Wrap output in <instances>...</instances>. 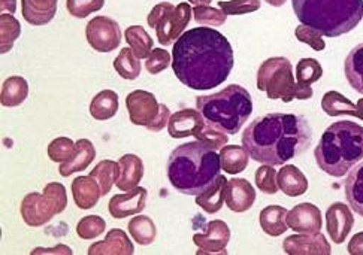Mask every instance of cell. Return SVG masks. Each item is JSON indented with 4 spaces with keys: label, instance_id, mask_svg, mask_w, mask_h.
Masks as SVG:
<instances>
[{
    "label": "cell",
    "instance_id": "1f68e13d",
    "mask_svg": "<svg viewBox=\"0 0 363 255\" xmlns=\"http://www.w3.org/2000/svg\"><path fill=\"white\" fill-rule=\"evenodd\" d=\"M124 39L139 60L147 59L150 52L155 50V42L143 26H130L125 28Z\"/></svg>",
    "mask_w": 363,
    "mask_h": 255
},
{
    "label": "cell",
    "instance_id": "5b68a950",
    "mask_svg": "<svg viewBox=\"0 0 363 255\" xmlns=\"http://www.w3.org/2000/svg\"><path fill=\"white\" fill-rule=\"evenodd\" d=\"M301 24L310 26L328 38H338L363 18V0H291Z\"/></svg>",
    "mask_w": 363,
    "mask_h": 255
},
{
    "label": "cell",
    "instance_id": "d6986e66",
    "mask_svg": "<svg viewBox=\"0 0 363 255\" xmlns=\"http://www.w3.org/2000/svg\"><path fill=\"white\" fill-rule=\"evenodd\" d=\"M133 252L132 240L121 229H113L105 240L93 244L87 251L89 255H132Z\"/></svg>",
    "mask_w": 363,
    "mask_h": 255
},
{
    "label": "cell",
    "instance_id": "c3c4849f",
    "mask_svg": "<svg viewBox=\"0 0 363 255\" xmlns=\"http://www.w3.org/2000/svg\"><path fill=\"white\" fill-rule=\"evenodd\" d=\"M169 118H171V110H169V108H167L166 105H163V103H160V112H159V115H157V118L152 121L148 127H147V130H150V132H160V130H163L164 127H166V124L169 123Z\"/></svg>",
    "mask_w": 363,
    "mask_h": 255
},
{
    "label": "cell",
    "instance_id": "f546056e",
    "mask_svg": "<svg viewBox=\"0 0 363 255\" xmlns=\"http://www.w3.org/2000/svg\"><path fill=\"white\" fill-rule=\"evenodd\" d=\"M221 169L229 175H238L248 167L250 155L244 147L225 145L220 149Z\"/></svg>",
    "mask_w": 363,
    "mask_h": 255
},
{
    "label": "cell",
    "instance_id": "db71d44e",
    "mask_svg": "<svg viewBox=\"0 0 363 255\" xmlns=\"http://www.w3.org/2000/svg\"><path fill=\"white\" fill-rule=\"evenodd\" d=\"M187 2L193 4L194 6H203V5H211L213 0H187Z\"/></svg>",
    "mask_w": 363,
    "mask_h": 255
},
{
    "label": "cell",
    "instance_id": "60d3db41",
    "mask_svg": "<svg viewBox=\"0 0 363 255\" xmlns=\"http://www.w3.org/2000/svg\"><path fill=\"white\" fill-rule=\"evenodd\" d=\"M260 0H218V8L226 16H244L259 11Z\"/></svg>",
    "mask_w": 363,
    "mask_h": 255
},
{
    "label": "cell",
    "instance_id": "11a10c76",
    "mask_svg": "<svg viewBox=\"0 0 363 255\" xmlns=\"http://www.w3.org/2000/svg\"><path fill=\"white\" fill-rule=\"evenodd\" d=\"M286 2H287V0H267V4H269V5L274 6V8H280V6H283Z\"/></svg>",
    "mask_w": 363,
    "mask_h": 255
},
{
    "label": "cell",
    "instance_id": "9c48e42d",
    "mask_svg": "<svg viewBox=\"0 0 363 255\" xmlns=\"http://www.w3.org/2000/svg\"><path fill=\"white\" fill-rule=\"evenodd\" d=\"M193 16V9L189 4H179L174 6L169 2H160L151 9L147 23L155 28L160 45L169 47L184 33Z\"/></svg>",
    "mask_w": 363,
    "mask_h": 255
},
{
    "label": "cell",
    "instance_id": "9f6ffc18",
    "mask_svg": "<svg viewBox=\"0 0 363 255\" xmlns=\"http://www.w3.org/2000/svg\"><path fill=\"white\" fill-rule=\"evenodd\" d=\"M356 105H357V118L363 120V98H360Z\"/></svg>",
    "mask_w": 363,
    "mask_h": 255
},
{
    "label": "cell",
    "instance_id": "8992f818",
    "mask_svg": "<svg viewBox=\"0 0 363 255\" xmlns=\"http://www.w3.org/2000/svg\"><path fill=\"white\" fill-rule=\"evenodd\" d=\"M196 109L209 124L221 132L236 135L253 113V98L247 89L232 84L218 93L199 96L196 98Z\"/></svg>",
    "mask_w": 363,
    "mask_h": 255
},
{
    "label": "cell",
    "instance_id": "603a6c76",
    "mask_svg": "<svg viewBox=\"0 0 363 255\" xmlns=\"http://www.w3.org/2000/svg\"><path fill=\"white\" fill-rule=\"evenodd\" d=\"M72 196L75 205L82 209H93L97 203H99L102 193L97 181L93 176H78L72 182Z\"/></svg>",
    "mask_w": 363,
    "mask_h": 255
},
{
    "label": "cell",
    "instance_id": "4dcf8cb0",
    "mask_svg": "<svg viewBox=\"0 0 363 255\" xmlns=\"http://www.w3.org/2000/svg\"><path fill=\"white\" fill-rule=\"evenodd\" d=\"M345 78L350 87L359 94H363V44L356 45L344 62Z\"/></svg>",
    "mask_w": 363,
    "mask_h": 255
},
{
    "label": "cell",
    "instance_id": "8d00e7d4",
    "mask_svg": "<svg viewBox=\"0 0 363 255\" xmlns=\"http://www.w3.org/2000/svg\"><path fill=\"white\" fill-rule=\"evenodd\" d=\"M114 69L123 79L133 81L141 75V62L133 54L132 48H123L116 57Z\"/></svg>",
    "mask_w": 363,
    "mask_h": 255
},
{
    "label": "cell",
    "instance_id": "f5cc1de1",
    "mask_svg": "<svg viewBox=\"0 0 363 255\" xmlns=\"http://www.w3.org/2000/svg\"><path fill=\"white\" fill-rule=\"evenodd\" d=\"M0 9H2V13L16 12L17 0H0Z\"/></svg>",
    "mask_w": 363,
    "mask_h": 255
},
{
    "label": "cell",
    "instance_id": "30bf717a",
    "mask_svg": "<svg viewBox=\"0 0 363 255\" xmlns=\"http://www.w3.org/2000/svg\"><path fill=\"white\" fill-rule=\"evenodd\" d=\"M89 45L97 52H111L120 47L123 32L120 24L109 17H94L86 26Z\"/></svg>",
    "mask_w": 363,
    "mask_h": 255
},
{
    "label": "cell",
    "instance_id": "7a4b0ae2",
    "mask_svg": "<svg viewBox=\"0 0 363 255\" xmlns=\"http://www.w3.org/2000/svg\"><path fill=\"white\" fill-rule=\"evenodd\" d=\"M311 140V125L303 115L274 112L247 125L242 147L257 163L281 166L308 151Z\"/></svg>",
    "mask_w": 363,
    "mask_h": 255
},
{
    "label": "cell",
    "instance_id": "5bb4252c",
    "mask_svg": "<svg viewBox=\"0 0 363 255\" xmlns=\"http://www.w3.org/2000/svg\"><path fill=\"white\" fill-rule=\"evenodd\" d=\"M147 190L136 187L124 194H117L108 203V210L113 218L123 220L130 215H138L145 209Z\"/></svg>",
    "mask_w": 363,
    "mask_h": 255
},
{
    "label": "cell",
    "instance_id": "d4e9b609",
    "mask_svg": "<svg viewBox=\"0 0 363 255\" xmlns=\"http://www.w3.org/2000/svg\"><path fill=\"white\" fill-rule=\"evenodd\" d=\"M287 214H289V210L283 206L271 205L268 208H264L260 212V217H259L262 230L272 237H278V236L284 234L289 230Z\"/></svg>",
    "mask_w": 363,
    "mask_h": 255
},
{
    "label": "cell",
    "instance_id": "4fadbf2b",
    "mask_svg": "<svg viewBox=\"0 0 363 255\" xmlns=\"http://www.w3.org/2000/svg\"><path fill=\"white\" fill-rule=\"evenodd\" d=\"M205 233L194 234L193 242L201 251L199 254H218L225 252L230 240V229L221 220L209 221L205 227Z\"/></svg>",
    "mask_w": 363,
    "mask_h": 255
},
{
    "label": "cell",
    "instance_id": "44dd1931",
    "mask_svg": "<svg viewBox=\"0 0 363 255\" xmlns=\"http://www.w3.org/2000/svg\"><path fill=\"white\" fill-rule=\"evenodd\" d=\"M120 178L116 186L120 191H130L144 178V163L135 154H125L118 160Z\"/></svg>",
    "mask_w": 363,
    "mask_h": 255
},
{
    "label": "cell",
    "instance_id": "4316f807",
    "mask_svg": "<svg viewBox=\"0 0 363 255\" xmlns=\"http://www.w3.org/2000/svg\"><path fill=\"white\" fill-rule=\"evenodd\" d=\"M226 183L228 179L220 175L211 187L206 188L203 193L196 196V205L202 208L206 214H217L225 205L226 197Z\"/></svg>",
    "mask_w": 363,
    "mask_h": 255
},
{
    "label": "cell",
    "instance_id": "ee69618b",
    "mask_svg": "<svg viewBox=\"0 0 363 255\" xmlns=\"http://www.w3.org/2000/svg\"><path fill=\"white\" fill-rule=\"evenodd\" d=\"M105 0H66L67 12L75 18H87L90 13L99 12Z\"/></svg>",
    "mask_w": 363,
    "mask_h": 255
},
{
    "label": "cell",
    "instance_id": "9a60e30c",
    "mask_svg": "<svg viewBox=\"0 0 363 255\" xmlns=\"http://www.w3.org/2000/svg\"><path fill=\"white\" fill-rule=\"evenodd\" d=\"M354 225V217L350 206L344 203H332L326 212V229L335 244H344Z\"/></svg>",
    "mask_w": 363,
    "mask_h": 255
},
{
    "label": "cell",
    "instance_id": "277c9868",
    "mask_svg": "<svg viewBox=\"0 0 363 255\" xmlns=\"http://www.w3.org/2000/svg\"><path fill=\"white\" fill-rule=\"evenodd\" d=\"M315 163L325 174L341 178L363 160V127L352 121L330 124L315 147Z\"/></svg>",
    "mask_w": 363,
    "mask_h": 255
},
{
    "label": "cell",
    "instance_id": "bcb514c9",
    "mask_svg": "<svg viewBox=\"0 0 363 255\" xmlns=\"http://www.w3.org/2000/svg\"><path fill=\"white\" fill-rule=\"evenodd\" d=\"M172 63V57L163 48H155L145 60V69L148 70V74L151 75H159L163 70L171 66Z\"/></svg>",
    "mask_w": 363,
    "mask_h": 255
},
{
    "label": "cell",
    "instance_id": "2e32d148",
    "mask_svg": "<svg viewBox=\"0 0 363 255\" xmlns=\"http://www.w3.org/2000/svg\"><path fill=\"white\" fill-rule=\"evenodd\" d=\"M283 249L289 255H330L328 239L322 234H291L284 239Z\"/></svg>",
    "mask_w": 363,
    "mask_h": 255
},
{
    "label": "cell",
    "instance_id": "8fae6325",
    "mask_svg": "<svg viewBox=\"0 0 363 255\" xmlns=\"http://www.w3.org/2000/svg\"><path fill=\"white\" fill-rule=\"evenodd\" d=\"M130 123L135 125L147 127L155 121L160 112V103L156 96L145 90H135L125 97Z\"/></svg>",
    "mask_w": 363,
    "mask_h": 255
},
{
    "label": "cell",
    "instance_id": "ffe728a7",
    "mask_svg": "<svg viewBox=\"0 0 363 255\" xmlns=\"http://www.w3.org/2000/svg\"><path fill=\"white\" fill-rule=\"evenodd\" d=\"M96 159V149L89 139H79L75 144V149L71 155V159L66 160L65 163H60L59 174L63 178H69L77 172H82L86 170L93 160Z\"/></svg>",
    "mask_w": 363,
    "mask_h": 255
},
{
    "label": "cell",
    "instance_id": "484cf974",
    "mask_svg": "<svg viewBox=\"0 0 363 255\" xmlns=\"http://www.w3.org/2000/svg\"><path fill=\"white\" fill-rule=\"evenodd\" d=\"M344 191L348 205L363 218V162L348 174L344 182Z\"/></svg>",
    "mask_w": 363,
    "mask_h": 255
},
{
    "label": "cell",
    "instance_id": "7c38bea8",
    "mask_svg": "<svg viewBox=\"0 0 363 255\" xmlns=\"http://www.w3.org/2000/svg\"><path fill=\"white\" fill-rule=\"evenodd\" d=\"M289 229L303 234H317L322 230V212L313 203H299L287 214Z\"/></svg>",
    "mask_w": 363,
    "mask_h": 255
},
{
    "label": "cell",
    "instance_id": "836d02e7",
    "mask_svg": "<svg viewBox=\"0 0 363 255\" xmlns=\"http://www.w3.org/2000/svg\"><path fill=\"white\" fill-rule=\"evenodd\" d=\"M129 233L138 245H151L157 237L156 224L145 215H136L129 222Z\"/></svg>",
    "mask_w": 363,
    "mask_h": 255
},
{
    "label": "cell",
    "instance_id": "3957f363",
    "mask_svg": "<svg viewBox=\"0 0 363 255\" xmlns=\"http://www.w3.org/2000/svg\"><path fill=\"white\" fill-rule=\"evenodd\" d=\"M220 154L202 142H189L177 147L167 160V179L183 194L199 196L220 176Z\"/></svg>",
    "mask_w": 363,
    "mask_h": 255
},
{
    "label": "cell",
    "instance_id": "f907efd6",
    "mask_svg": "<svg viewBox=\"0 0 363 255\" xmlns=\"http://www.w3.org/2000/svg\"><path fill=\"white\" fill-rule=\"evenodd\" d=\"M314 94L311 85H305V84H299L296 82V89H295V98L298 101H308Z\"/></svg>",
    "mask_w": 363,
    "mask_h": 255
},
{
    "label": "cell",
    "instance_id": "ac0fdd59",
    "mask_svg": "<svg viewBox=\"0 0 363 255\" xmlns=\"http://www.w3.org/2000/svg\"><path fill=\"white\" fill-rule=\"evenodd\" d=\"M225 202L232 212L242 214V212L250 210L256 203V190L247 179H229L226 183Z\"/></svg>",
    "mask_w": 363,
    "mask_h": 255
},
{
    "label": "cell",
    "instance_id": "e575fe53",
    "mask_svg": "<svg viewBox=\"0 0 363 255\" xmlns=\"http://www.w3.org/2000/svg\"><path fill=\"white\" fill-rule=\"evenodd\" d=\"M90 176H93L101 187L102 197L106 196L114 183L120 178V164L113 160H102L97 163L96 167L90 172Z\"/></svg>",
    "mask_w": 363,
    "mask_h": 255
},
{
    "label": "cell",
    "instance_id": "cb8c5ba5",
    "mask_svg": "<svg viewBox=\"0 0 363 255\" xmlns=\"http://www.w3.org/2000/svg\"><path fill=\"white\" fill-rule=\"evenodd\" d=\"M277 183L280 191L289 197H299L308 191V179L295 164H286L277 174Z\"/></svg>",
    "mask_w": 363,
    "mask_h": 255
},
{
    "label": "cell",
    "instance_id": "52a82bcc",
    "mask_svg": "<svg viewBox=\"0 0 363 255\" xmlns=\"http://www.w3.org/2000/svg\"><path fill=\"white\" fill-rule=\"evenodd\" d=\"M67 208L66 188L60 182H50L44 193H29L21 202V217L29 227H42Z\"/></svg>",
    "mask_w": 363,
    "mask_h": 255
},
{
    "label": "cell",
    "instance_id": "74e56055",
    "mask_svg": "<svg viewBox=\"0 0 363 255\" xmlns=\"http://www.w3.org/2000/svg\"><path fill=\"white\" fill-rule=\"evenodd\" d=\"M105 229H106V222L102 217L89 215L78 221L77 234L84 240H90V239L99 237L105 232Z\"/></svg>",
    "mask_w": 363,
    "mask_h": 255
},
{
    "label": "cell",
    "instance_id": "f6af8a7d",
    "mask_svg": "<svg viewBox=\"0 0 363 255\" xmlns=\"http://www.w3.org/2000/svg\"><path fill=\"white\" fill-rule=\"evenodd\" d=\"M277 170L269 166V164H263L256 170L255 181L257 188L264 193V194H275L278 190V183H277Z\"/></svg>",
    "mask_w": 363,
    "mask_h": 255
},
{
    "label": "cell",
    "instance_id": "f1b7e54d",
    "mask_svg": "<svg viewBox=\"0 0 363 255\" xmlns=\"http://www.w3.org/2000/svg\"><path fill=\"white\" fill-rule=\"evenodd\" d=\"M118 110V94L113 90L97 93L90 103V115L97 121H106L116 117Z\"/></svg>",
    "mask_w": 363,
    "mask_h": 255
},
{
    "label": "cell",
    "instance_id": "83f0119b",
    "mask_svg": "<svg viewBox=\"0 0 363 255\" xmlns=\"http://www.w3.org/2000/svg\"><path fill=\"white\" fill-rule=\"evenodd\" d=\"M29 96V82L23 76H9L2 84L0 103L5 108L20 106Z\"/></svg>",
    "mask_w": 363,
    "mask_h": 255
},
{
    "label": "cell",
    "instance_id": "6da1fadb",
    "mask_svg": "<svg viewBox=\"0 0 363 255\" xmlns=\"http://www.w3.org/2000/svg\"><path fill=\"white\" fill-rule=\"evenodd\" d=\"M233 48L225 35L209 27H194L175 40L172 70L191 90H213L233 69Z\"/></svg>",
    "mask_w": 363,
    "mask_h": 255
},
{
    "label": "cell",
    "instance_id": "7dc6e473",
    "mask_svg": "<svg viewBox=\"0 0 363 255\" xmlns=\"http://www.w3.org/2000/svg\"><path fill=\"white\" fill-rule=\"evenodd\" d=\"M295 35H296V39L299 42L310 45L314 51H323L326 48V44H325V40L322 38L323 35L317 32L315 28H313L310 26H305V24L298 26L296 30H295Z\"/></svg>",
    "mask_w": 363,
    "mask_h": 255
},
{
    "label": "cell",
    "instance_id": "7bdbcfd3",
    "mask_svg": "<svg viewBox=\"0 0 363 255\" xmlns=\"http://www.w3.org/2000/svg\"><path fill=\"white\" fill-rule=\"evenodd\" d=\"M193 18L198 24L223 26L226 23L228 16L221 9H216L209 5H203V6H194Z\"/></svg>",
    "mask_w": 363,
    "mask_h": 255
},
{
    "label": "cell",
    "instance_id": "816d5d0a",
    "mask_svg": "<svg viewBox=\"0 0 363 255\" xmlns=\"http://www.w3.org/2000/svg\"><path fill=\"white\" fill-rule=\"evenodd\" d=\"M36 254H67L71 255L72 254V249L69 246H65V245H57L55 248H51V249H45V248H36L32 251V255H36Z\"/></svg>",
    "mask_w": 363,
    "mask_h": 255
},
{
    "label": "cell",
    "instance_id": "d590c367",
    "mask_svg": "<svg viewBox=\"0 0 363 255\" xmlns=\"http://www.w3.org/2000/svg\"><path fill=\"white\" fill-rule=\"evenodd\" d=\"M21 35V24L12 13L0 16V52L6 54L12 50L13 42Z\"/></svg>",
    "mask_w": 363,
    "mask_h": 255
},
{
    "label": "cell",
    "instance_id": "ba28073f",
    "mask_svg": "<svg viewBox=\"0 0 363 255\" xmlns=\"http://www.w3.org/2000/svg\"><path fill=\"white\" fill-rule=\"evenodd\" d=\"M256 85L260 91L267 93L271 101L280 98L284 103L295 101L296 81L293 76L291 62L286 57H271L264 60L257 70Z\"/></svg>",
    "mask_w": 363,
    "mask_h": 255
},
{
    "label": "cell",
    "instance_id": "d6a6232c",
    "mask_svg": "<svg viewBox=\"0 0 363 255\" xmlns=\"http://www.w3.org/2000/svg\"><path fill=\"white\" fill-rule=\"evenodd\" d=\"M322 109L329 117L353 115L357 118V105L338 91H328L322 98Z\"/></svg>",
    "mask_w": 363,
    "mask_h": 255
},
{
    "label": "cell",
    "instance_id": "681fc988",
    "mask_svg": "<svg viewBox=\"0 0 363 255\" xmlns=\"http://www.w3.org/2000/svg\"><path fill=\"white\" fill-rule=\"evenodd\" d=\"M347 251L352 255H363V232H360L352 237Z\"/></svg>",
    "mask_w": 363,
    "mask_h": 255
},
{
    "label": "cell",
    "instance_id": "ab89813d",
    "mask_svg": "<svg viewBox=\"0 0 363 255\" xmlns=\"http://www.w3.org/2000/svg\"><path fill=\"white\" fill-rule=\"evenodd\" d=\"M194 137L214 151L223 148L229 142V137L225 132H221L220 129H217V127H214L213 124H209L208 121H205L201 132H198V135Z\"/></svg>",
    "mask_w": 363,
    "mask_h": 255
},
{
    "label": "cell",
    "instance_id": "b9f144b4",
    "mask_svg": "<svg viewBox=\"0 0 363 255\" xmlns=\"http://www.w3.org/2000/svg\"><path fill=\"white\" fill-rule=\"evenodd\" d=\"M75 149V142L69 137H57L48 145V157L54 163H65L71 159Z\"/></svg>",
    "mask_w": 363,
    "mask_h": 255
},
{
    "label": "cell",
    "instance_id": "7402d4cb",
    "mask_svg": "<svg viewBox=\"0 0 363 255\" xmlns=\"http://www.w3.org/2000/svg\"><path fill=\"white\" fill-rule=\"evenodd\" d=\"M59 0H21L23 18L32 26H45L55 17Z\"/></svg>",
    "mask_w": 363,
    "mask_h": 255
},
{
    "label": "cell",
    "instance_id": "f35d334b",
    "mask_svg": "<svg viewBox=\"0 0 363 255\" xmlns=\"http://www.w3.org/2000/svg\"><path fill=\"white\" fill-rule=\"evenodd\" d=\"M323 76V67L315 59H302L296 66V79L299 84L311 85Z\"/></svg>",
    "mask_w": 363,
    "mask_h": 255
},
{
    "label": "cell",
    "instance_id": "e0dca14e",
    "mask_svg": "<svg viewBox=\"0 0 363 255\" xmlns=\"http://www.w3.org/2000/svg\"><path fill=\"white\" fill-rule=\"evenodd\" d=\"M205 118L198 109L187 108L172 113L167 123V133L174 139L196 136L205 124Z\"/></svg>",
    "mask_w": 363,
    "mask_h": 255
}]
</instances>
